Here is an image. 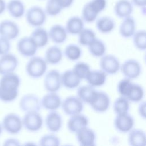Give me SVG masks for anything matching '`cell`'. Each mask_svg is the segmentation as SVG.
Returning a JSON list of instances; mask_svg holds the SVG:
<instances>
[{"instance_id":"obj_1","label":"cell","mask_w":146,"mask_h":146,"mask_svg":"<svg viewBox=\"0 0 146 146\" xmlns=\"http://www.w3.org/2000/svg\"><path fill=\"white\" fill-rule=\"evenodd\" d=\"M20 83V78L16 74L3 75L0 79V99L6 103L14 100L18 96Z\"/></svg>"},{"instance_id":"obj_2","label":"cell","mask_w":146,"mask_h":146,"mask_svg":"<svg viewBox=\"0 0 146 146\" xmlns=\"http://www.w3.org/2000/svg\"><path fill=\"white\" fill-rule=\"evenodd\" d=\"M47 63L44 59L39 56H33L30 59L26 65L27 74L33 78H39L46 72Z\"/></svg>"},{"instance_id":"obj_3","label":"cell","mask_w":146,"mask_h":146,"mask_svg":"<svg viewBox=\"0 0 146 146\" xmlns=\"http://www.w3.org/2000/svg\"><path fill=\"white\" fill-rule=\"evenodd\" d=\"M25 17L27 23L35 27L42 26L47 17L44 9L38 6H33L25 11Z\"/></svg>"},{"instance_id":"obj_4","label":"cell","mask_w":146,"mask_h":146,"mask_svg":"<svg viewBox=\"0 0 146 146\" xmlns=\"http://www.w3.org/2000/svg\"><path fill=\"white\" fill-rule=\"evenodd\" d=\"M19 106L21 111L27 112H39L41 108V103L39 98L33 94L24 95L19 100Z\"/></svg>"},{"instance_id":"obj_5","label":"cell","mask_w":146,"mask_h":146,"mask_svg":"<svg viewBox=\"0 0 146 146\" xmlns=\"http://www.w3.org/2000/svg\"><path fill=\"white\" fill-rule=\"evenodd\" d=\"M2 128L7 133L11 135L18 133L23 127L21 118L16 113H10L3 119L2 123Z\"/></svg>"},{"instance_id":"obj_6","label":"cell","mask_w":146,"mask_h":146,"mask_svg":"<svg viewBox=\"0 0 146 146\" xmlns=\"http://www.w3.org/2000/svg\"><path fill=\"white\" fill-rule=\"evenodd\" d=\"M61 106L63 112L69 116L80 113L83 110V102L74 96L67 97L62 102Z\"/></svg>"},{"instance_id":"obj_7","label":"cell","mask_w":146,"mask_h":146,"mask_svg":"<svg viewBox=\"0 0 146 146\" xmlns=\"http://www.w3.org/2000/svg\"><path fill=\"white\" fill-rule=\"evenodd\" d=\"M24 128L30 132H36L40 129L43 125V119L39 112H27L22 119Z\"/></svg>"},{"instance_id":"obj_8","label":"cell","mask_w":146,"mask_h":146,"mask_svg":"<svg viewBox=\"0 0 146 146\" xmlns=\"http://www.w3.org/2000/svg\"><path fill=\"white\" fill-rule=\"evenodd\" d=\"M123 75L128 79H134L141 74V67L140 63L136 60L130 59L125 60L120 67Z\"/></svg>"},{"instance_id":"obj_9","label":"cell","mask_w":146,"mask_h":146,"mask_svg":"<svg viewBox=\"0 0 146 146\" xmlns=\"http://www.w3.org/2000/svg\"><path fill=\"white\" fill-rule=\"evenodd\" d=\"M99 64L101 70L109 75L116 74L120 67L119 59L112 55H103L100 60Z\"/></svg>"},{"instance_id":"obj_10","label":"cell","mask_w":146,"mask_h":146,"mask_svg":"<svg viewBox=\"0 0 146 146\" xmlns=\"http://www.w3.org/2000/svg\"><path fill=\"white\" fill-rule=\"evenodd\" d=\"M19 34L18 25L11 20H3L0 22V36L9 40L15 39Z\"/></svg>"},{"instance_id":"obj_11","label":"cell","mask_w":146,"mask_h":146,"mask_svg":"<svg viewBox=\"0 0 146 146\" xmlns=\"http://www.w3.org/2000/svg\"><path fill=\"white\" fill-rule=\"evenodd\" d=\"M17 48L22 56L31 57L35 54L38 47L30 36H24L18 40Z\"/></svg>"},{"instance_id":"obj_12","label":"cell","mask_w":146,"mask_h":146,"mask_svg":"<svg viewBox=\"0 0 146 146\" xmlns=\"http://www.w3.org/2000/svg\"><path fill=\"white\" fill-rule=\"evenodd\" d=\"M44 87L48 92H56L61 86L60 74L56 70L48 71L44 78Z\"/></svg>"},{"instance_id":"obj_13","label":"cell","mask_w":146,"mask_h":146,"mask_svg":"<svg viewBox=\"0 0 146 146\" xmlns=\"http://www.w3.org/2000/svg\"><path fill=\"white\" fill-rule=\"evenodd\" d=\"M134 124V119L128 113L117 115L114 120L115 128L123 133L130 131L133 128Z\"/></svg>"},{"instance_id":"obj_14","label":"cell","mask_w":146,"mask_h":146,"mask_svg":"<svg viewBox=\"0 0 146 146\" xmlns=\"http://www.w3.org/2000/svg\"><path fill=\"white\" fill-rule=\"evenodd\" d=\"M18 64L17 57L10 53H7L0 57V74L14 72Z\"/></svg>"},{"instance_id":"obj_15","label":"cell","mask_w":146,"mask_h":146,"mask_svg":"<svg viewBox=\"0 0 146 146\" xmlns=\"http://www.w3.org/2000/svg\"><path fill=\"white\" fill-rule=\"evenodd\" d=\"M90 105L97 112H106L110 105V97L107 94L103 91H97L95 98Z\"/></svg>"},{"instance_id":"obj_16","label":"cell","mask_w":146,"mask_h":146,"mask_svg":"<svg viewBox=\"0 0 146 146\" xmlns=\"http://www.w3.org/2000/svg\"><path fill=\"white\" fill-rule=\"evenodd\" d=\"M76 133V140L82 146H94L95 145L96 135L95 132L85 127L79 130Z\"/></svg>"},{"instance_id":"obj_17","label":"cell","mask_w":146,"mask_h":146,"mask_svg":"<svg viewBox=\"0 0 146 146\" xmlns=\"http://www.w3.org/2000/svg\"><path fill=\"white\" fill-rule=\"evenodd\" d=\"M41 106L46 110L55 111L61 106L62 100L56 92H49L40 100Z\"/></svg>"},{"instance_id":"obj_18","label":"cell","mask_w":146,"mask_h":146,"mask_svg":"<svg viewBox=\"0 0 146 146\" xmlns=\"http://www.w3.org/2000/svg\"><path fill=\"white\" fill-rule=\"evenodd\" d=\"M88 124V118L82 114L78 113L71 116L67 121V127L70 132L76 133L80 129L87 127Z\"/></svg>"},{"instance_id":"obj_19","label":"cell","mask_w":146,"mask_h":146,"mask_svg":"<svg viewBox=\"0 0 146 146\" xmlns=\"http://www.w3.org/2000/svg\"><path fill=\"white\" fill-rule=\"evenodd\" d=\"M133 9V5L130 1L118 0L115 4L113 11L117 17L123 19L131 16Z\"/></svg>"},{"instance_id":"obj_20","label":"cell","mask_w":146,"mask_h":146,"mask_svg":"<svg viewBox=\"0 0 146 146\" xmlns=\"http://www.w3.org/2000/svg\"><path fill=\"white\" fill-rule=\"evenodd\" d=\"M47 128L52 132L59 131L62 126V118L60 115L55 111H51L45 119Z\"/></svg>"},{"instance_id":"obj_21","label":"cell","mask_w":146,"mask_h":146,"mask_svg":"<svg viewBox=\"0 0 146 146\" xmlns=\"http://www.w3.org/2000/svg\"><path fill=\"white\" fill-rule=\"evenodd\" d=\"M48 34L50 39L57 44L63 43L67 37V32L65 27L59 24L52 26L48 32Z\"/></svg>"},{"instance_id":"obj_22","label":"cell","mask_w":146,"mask_h":146,"mask_svg":"<svg viewBox=\"0 0 146 146\" xmlns=\"http://www.w3.org/2000/svg\"><path fill=\"white\" fill-rule=\"evenodd\" d=\"M136 30V21L135 19L129 16L123 18L119 26V33L125 38L132 36Z\"/></svg>"},{"instance_id":"obj_23","label":"cell","mask_w":146,"mask_h":146,"mask_svg":"<svg viewBox=\"0 0 146 146\" xmlns=\"http://www.w3.org/2000/svg\"><path fill=\"white\" fill-rule=\"evenodd\" d=\"M6 10L14 18H20L25 14V6L21 0H10L6 3Z\"/></svg>"},{"instance_id":"obj_24","label":"cell","mask_w":146,"mask_h":146,"mask_svg":"<svg viewBox=\"0 0 146 146\" xmlns=\"http://www.w3.org/2000/svg\"><path fill=\"white\" fill-rule=\"evenodd\" d=\"M61 84L68 89H73L79 86L80 79L72 70L65 71L60 75Z\"/></svg>"},{"instance_id":"obj_25","label":"cell","mask_w":146,"mask_h":146,"mask_svg":"<svg viewBox=\"0 0 146 146\" xmlns=\"http://www.w3.org/2000/svg\"><path fill=\"white\" fill-rule=\"evenodd\" d=\"M97 91L90 84L82 86L77 90V97L83 102L90 104L95 98Z\"/></svg>"},{"instance_id":"obj_26","label":"cell","mask_w":146,"mask_h":146,"mask_svg":"<svg viewBox=\"0 0 146 146\" xmlns=\"http://www.w3.org/2000/svg\"><path fill=\"white\" fill-rule=\"evenodd\" d=\"M106 78L107 74L101 70L90 71L85 79L88 84L95 87L103 85L106 81Z\"/></svg>"},{"instance_id":"obj_27","label":"cell","mask_w":146,"mask_h":146,"mask_svg":"<svg viewBox=\"0 0 146 146\" xmlns=\"http://www.w3.org/2000/svg\"><path fill=\"white\" fill-rule=\"evenodd\" d=\"M30 37L35 43L38 48L44 47L48 41V32L42 27H36L31 33Z\"/></svg>"},{"instance_id":"obj_28","label":"cell","mask_w":146,"mask_h":146,"mask_svg":"<svg viewBox=\"0 0 146 146\" xmlns=\"http://www.w3.org/2000/svg\"><path fill=\"white\" fill-rule=\"evenodd\" d=\"M128 141L132 146H145L146 137L145 132L140 129H132L128 132Z\"/></svg>"},{"instance_id":"obj_29","label":"cell","mask_w":146,"mask_h":146,"mask_svg":"<svg viewBox=\"0 0 146 146\" xmlns=\"http://www.w3.org/2000/svg\"><path fill=\"white\" fill-rule=\"evenodd\" d=\"M84 28V21L81 17L73 16L68 19L65 29L67 33L73 35L78 34Z\"/></svg>"},{"instance_id":"obj_30","label":"cell","mask_w":146,"mask_h":146,"mask_svg":"<svg viewBox=\"0 0 146 146\" xmlns=\"http://www.w3.org/2000/svg\"><path fill=\"white\" fill-rule=\"evenodd\" d=\"M96 27L98 30L103 34L111 32L115 27V22L113 18L108 16H103L96 21Z\"/></svg>"},{"instance_id":"obj_31","label":"cell","mask_w":146,"mask_h":146,"mask_svg":"<svg viewBox=\"0 0 146 146\" xmlns=\"http://www.w3.org/2000/svg\"><path fill=\"white\" fill-rule=\"evenodd\" d=\"M63 56L61 49L57 46L48 47L45 52V60L47 63L56 64L59 63Z\"/></svg>"},{"instance_id":"obj_32","label":"cell","mask_w":146,"mask_h":146,"mask_svg":"<svg viewBox=\"0 0 146 146\" xmlns=\"http://www.w3.org/2000/svg\"><path fill=\"white\" fill-rule=\"evenodd\" d=\"M88 48L90 53L95 57L102 56L106 50V47L103 42L96 38L88 46Z\"/></svg>"},{"instance_id":"obj_33","label":"cell","mask_w":146,"mask_h":146,"mask_svg":"<svg viewBox=\"0 0 146 146\" xmlns=\"http://www.w3.org/2000/svg\"><path fill=\"white\" fill-rule=\"evenodd\" d=\"M113 108L116 115L128 113L129 110V101L125 97L121 96L115 100Z\"/></svg>"},{"instance_id":"obj_34","label":"cell","mask_w":146,"mask_h":146,"mask_svg":"<svg viewBox=\"0 0 146 146\" xmlns=\"http://www.w3.org/2000/svg\"><path fill=\"white\" fill-rule=\"evenodd\" d=\"M95 38V32L90 29L83 28L78 34V42L82 46H88Z\"/></svg>"},{"instance_id":"obj_35","label":"cell","mask_w":146,"mask_h":146,"mask_svg":"<svg viewBox=\"0 0 146 146\" xmlns=\"http://www.w3.org/2000/svg\"><path fill=\"white\" fill-rule=\"evenodd\" d=\"M144 95V91L143 88L139 84L133 83L131 89L126 98H127L129 101L136 103L141 101Z\"/></svg>"},{"instance_id":"obj_36","label":"cell","mask_w":146,"mask_h":146,"mask_svg":"<svg viewBox=\"0 0 146 146\" xmlns=\"http://www.w3.org/2000/svg\"><path fill=\"white\" fill-rule=\"evenodd\" d=\"M66 57L71 61H75L80 58L82 54L80 47L75 44H70L67 45L64 51Z\"/></svg>"},{"instance_id":"obj_37","label":"cell","mask_w":146,"mask_h":146,"mask_svg":"<svg viewBox=\"0 0 146 146\" xmlns=\"http://www.w3.org/2000/svg\"><path fill=\"white\" fill-rule=\"evenodd\" d=\"M133 36L135 46L140 50H145L146 48V32L144 30L135 31Z\"/></svg>"},{"instance_id":"obj_38","label":"cell","mask_w":146,"mask_h":146,"mask_svg":"<svg viewBox=\"0 0 146 146\" xmlns=\"http://www.w3.org/2000/svg\"><path fill=\"white\" fill-rule=\"evenodd\" d=\"M63 10L58 0H47L45 5L44 11L47 15L56 16Z\"/></svg>"},{"instance_id":"obj_39","label":"cell","mask_w":146,"mask_h":146,"mask_svg":"<svg viewBox=\"0 0 146 146\" xmlns=\"http://www.w3.org/2000/svg\"><path fill=\"white\" fill-rule=\"evenodd\" d=\"M74 74L81 80L85 79L91 71L90 66L85 62H78L72 70Z\"/></svg>"},{"instance_id":"obj_40","label":"cell","mask_w":146,"mask_h":146,"mask_svg":"<svg viewBox=\"0 0 146 146\" xmlns=\"http://www.w3.org/2000/svg\"><path fill=\"white\" fill-rule=\"evenodd\" d=\"M98 14L96 13L87 2L83 7L82 10V18L83 21L87 23L93 22L96 20Z\"/></svg>"},{"instance_id":"obj_41","label":"cell","mask_w":146,"mask_h":146,"mask_svg":"<svg viewBox=\"0 0 146 146\" xmlns=\"http://www.w3.org/2000/svg\"><path fill=\"white\" fill-rule=\"evenodd\" d=\"M132 85L133 83L131 81V79L126 78L120 80L117 84V92L121 96L126 98L129 92Z\"/></svg>"},{"instance_id":"obj_42","label":"cell","mask_w":146,"mask_h":146,"mask_svg":"<svg viewBox=\"0 0 146 146\" xmlns=\"http://www.w3.org/2000/svg\"><path fill=\"white\" fill-rule=\"evenodd\" d=\"M39 143L42 146H58L60 145V140L55 135L47 134L40 139Z\"/></svg>"},{"instance_id":"obj_43","label":"cell","mask_w":146,"mask_h":146,"mask_svg":"<svg viewBox=\"0 0 146 146\" xmlns=\"http://www.w3.org/2000/svg\"><path fill=\"white\" fill-rule=\"evenodd\" d=\"M88 3L91 8L98 14L103 11L107 6V0H91Z\"/></svg>"},{"instance_id":"obj_44","label":"cell","mask_w":146,"mask_h":146,"mask_svg":"<svg viewBox=\"0 0 146 146\" xmlns=\"http://www.w3.org/2000/svg\"><path fill=\"white\" fill-rule=\"evenodd\" d=\"M10 49V43L9 40L0 36V56L8 53Z\"/></svg>"},{"instance_id":"obj_45","label":"cell","mask_w":146,"mask_h":146,"mask_svg":"<svg viewBox=\"0 0 146 146\" xmlns=\"http://www.w3.org/2000/svg\"><path fill=\"white\" fill-rule=\"evenodd\" d=\"M138 112L139 115L143 119L145 118V102H141L138 107Z\"/></svg>"},{"instance_id":"obj_46","label":"cell","mask_w":146,"mask_h":146,"mask_svg":"<svg viewBox=\"0 0 146 146\" xmlns=\"http://www.w3.org/2000/svg\"><path fill=\"white\" fill-rule=\"evenodd\" d=\"M21 144L16 139L14 138H9L6 140L3 143V145H20Z\"/></svg>"},{"instance_id":"obj_47","label":"cell","mask_w":146,"mask_h":146,"mask_svg":"<svg viewBox=\"0 0 146 146\" xmlns=\"http://www.w3.org/2000/svg\"><path fill=\"white\" fill-rule=\"evenodd\" d=\"M63 9L70 7L74 3V0H58Z\"/></svg>"},{"instance_id":"obj_48","label":"cell","mask_w":146,"mask_h":146,"mask_svg":"<svg viewBox=\"0 0 146 146\" xmlns=\"http://www.w3.org/2000/svg\"><path fill=\"white\" fill-rule=\"evenodd\" d=\"M133 5L139 7H145L146 5V0H131V1Z\"/></svg>"},{"instance_id":"obj_49","label":"cell","mask_w":146,"mask_h":146,"mask_svg":"<svg viewBox=\"0 0 146 146\" xmlns=\"http://www.w3.org/2000/svg\"><path fill=\"white\" fill-rule=\"evenodd\" d=\"M6 10V2L5 0H0V15Z\"/></svg>"},{"instance_id":"obj_50","label":"cell","mask_w":146,"mask_h":146,"mask_svg":"<svg viewBox=\"0 0 146 146\" xmlns=\"http://www.w3.org/2000/svg\"><path fill=\"white\" fill-rule=\"evenodd\" d=\"M2 124L0 123V135L2 133Z\"/></svg>"}]
</instances>
